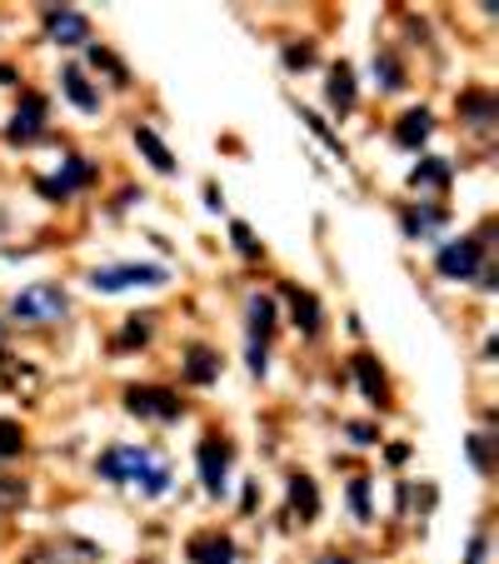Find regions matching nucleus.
Listing matches in <instances>:
<instances>
[{
	"label": "nucleus",
	"mask_w": 499,
	"mask_h": 564,
	"mask_svg": "<svg viewBox=\"0 0 499 564\" xmlns=\"http://www.w3.org/2000/svg\"><path fill=\"white\" fill-rule=\"evenodd\" d=\"M320 564H355V560H340V554H325V560H320Z\"/></svg>",
	"instance_id": "nucleus-36"
},
{
	"label": "nucleus",
	"mask_w": 499,
	"mask_h": 564,
	"mask_svg": "<svg viewBox=\"0 0 499 564\" xmlns=\"http://www.w3.org/2000/svg\"><path fill=\"white\" fill-rule=\"evenodd\" d=\"M325 100H330V110H335V115H350V110H355V70H350L345 60H340V66H330Z\"/></svg>",
	"instance_id": "nucleus-17"
},
{
	"label": "nucleus",
	"mask_w": 499,
	"mask_h": 564,
	"mask_svg": "<svg viewBox=\"0 0 499 564\" xmlns=\"http://www.w3.org/2000/svg\"><path fill=\"white\" fill-rule=\"evenodd\" d=\"M300 120H304V125H310V131H315L320 141H325V145H330V151H335V155H345V145H340L335 135H330V125H325V120L315 115V110H300Z\"/></svg>",
	"instance_id": "nucleus-29"
},
{
	"label": "nucleus",
	"mask_w": 499,
	"mask_h": 564,
	"mask_svg": "<svg viewBox=\"0 0 499 564\" xmlns=\"http://www.w3.org/2000/svg\"><path fill=\"white\" fill-rule=\"evenodd\" d=\"M96 475L110 479V485L135 489V495H145V499H160L165 489H170V465H165L155 450H145V445L106 450V455L96 460Z\"/></svg>",
	"instance_id": "nucleus-1"
},
{
	"label": "nucleus",
	"mask_w": 499,
	"mask_h": 564,
	"mask_svg": "<svg viewBox=\"0 0 499 564\" xmlns=\"http://www.w3.org/2000/svg\"><path fill=\"white\" fill-rule=\"evenodd\" d=\"M410 460V445H390V465H404Z\"/></svg>",
	"instance_id": "nucleus-35"
},
{
	"label": "nucleus",
	"mask_w": 499,
	"mask_h": 564,
	"mask_svg": "<svg viewBox=\"0 0 499 564\" xmlns=\"http://www.w3.org/2000/svg\"><path fill=\"white\" fill-rule=\"evenodd\" d=\"M479 560H485V540H475L469 544V554H465V564H479Z\"/></svg>",
	"instance_id": "nucleus-34"
},
{
	"label": "nucleus",
	"mask_w": 499,
	"mask_h": 564,
	"mask_svg": "<svg viewBox=\"0 0 499 564\" xmlns=\"http://www.w3.org/2000/svg\"><path fill=\"white\" fill-rule=\"evenodd\" d=\"M5 316L25 330H45V325H60L70 316V295L60 285H25V290L11 295Z\"/></svg>",
	"instance_id": "nucleus-2"
},
{
	"label": "nucleus",
	"mask_w": 499,
	"mask_h": 564,
	"mask_svg": "<svg viewBox=\"0 0 499 564\" xmlns=\"http://www.w3.org/2000/svg\"><path fill=\"white\" fill-rule=\"evenodd\" d=\"M206 200H210V210H225V196H220V185H206Z\"/></svg>",
	"instance_id": "nucleus-33"
},
{
	"label": "nucleus",
	"mask_w": 499,
	"mask_h": 564,
	"mask_svg": "<svg viewBox=\"0 0 499 564\" xmlns=\"http://www.w3.org/2000/svg\"><path fill=\"white\" fill-rule=\"evenodd\" d=\"M21 499H25V485H21V479H0V510H15Z\"/></svg>",
	"instance_id": "nucleus-30"
},
{
	"label": "nucleus",
	"mask_w": 499,
	"mask_h": 564,
	"mask_svg": "<svg viewBox=\"0 0 499 564\" xmlns=\"http://www.w3.org/2000/svg\"><path fill=\"white\" fill-rule=\"evenodd\" d=\"M350 505H355L359 520H369V485H365V479H355V485H350Z\"/></svg>",
	"instance_id": "nucleus-32"
},
{
	"label": "nucleus",
	"mask_w": 499,
	"mask_h": 564,
	"mask_svg": "<svg viewBox=\"0 0 499 564\" xmlns=\"http://www.w3.org/2000/svg\"><path fill=\"white\" fill-rule=\"evenodd\" d=\"M125 410H131L135 420L175 424L185 414V405H180V395L165 390V385H131V390H125Z\"/></svg>",
	"instance_id": "nucleus-6"
},
{
	"label": "nucleus",
	"mask_w": 499,
	"mask_h": 564,
	"mask_svg": "<svg viewBox=\"0 0 499 564\" xmlns=\"http://www.w3.org/2000/svg\"><path fill=\"white\" fill-rule=\"evenodd\" d=\"M135 151H141L160 175H175V155L165 151V141L151 131V125H135Z\"/></svg>",
	"instance_id": "nucleus-19"
},
{
	"label": "nucleus",
	"mask_w": 499,
	"mask_h": 564,
	"mask_svg": "<svg viewBox=\"0 0 499 564\" xmlns=\"http://www.w3.org/2000/svg\"><path fill=\"white\" fill-rule=\"evenodd\" d=\"M45 135V96H21V106H15V115H11V131H5V141L11 145H31V141H41Z\"/></svg>",
	"instance_id": "nucleus-8"
},
{
	"label": "nucleus",
	"mask_w": 499,
	"mask_h": 564,
	"mask_svg": "<svg viewBox=\"0 0 499 564\" xmlns=\"http://www.w3.org/2000/svg\"><path fill=\"white\" fill-rule=\"evenodd\" d=\"M290 510L300 515V520H315L320 515V489L310 475H290Z\"/></svg>",
	"instance_id": "nucleus-20"
},
{
	"label": "nucleus",
	"mask_w": 499,
	"mask_h": 564,
	"mask_svg": "<svg viewBox=\"0 0 499 564\" xmlns=\"http://www.w3.org/2000/svg\"><path fill=\"white\" fill-rule=\"evenodd\" d=\"M151 325H155V320L151 316H135V320H125V330H120V335L115 340H110V345H115V350H135V345H145V340H151Z\"/></svg>",
	"instance_id": "nucleus-22"
},
{
	"label": "nucleus",
	"mask_w": 499,
	"mask_h": 564,
	"mask_svg": "<svg viewBox=\"0 0 499 564\" xmlns=\"http://www.w3.org/2000/svg\"><path fill=\"white\" fill-rule=\"evenodd\" d=\"M25 455V430L15 420H0V460Z\"/></svg>",
	"instance_id": "nucleus-24"
},
{
	"label": "nucleus",
	"mask_w": 499,
	"mask_h": 564,
	"mask_svg": "<svg viewBox=\"0 0 499 564\" xmlns=\"http://www.w3.org/2000/svg\"><path fill=\"white\" fill-rule=\"evenodd\" d=\"M60 86H66V100H70L76 110H86V115H100V96H96V86L80 76V66H66V70H60Z\"/></svg>",
	"instance_id": "nucleus-18"
},
{
	"label": "nucleus",
	"mask_w": 499,
	"mask_h": 564,
	"mask_svg": "<svg viewBox=\"0 0 499 564\" xmlns=\"http://www.w3.org/2000/svg\"><path fill=\"white\" fill-rule=\"evenodd\" d=\"M0 345H5V325H0Z\"/></svg>",
	"instance_id": "nucleus-37"
},
{
	"label": "nucleus",
	"mask_w": 499,
	"mask_h": 564,
	"mask_svg": "<svg viewBox=\"0 0 499 564\" xmlns=\"http://www.w3.org/2000/svg\"><path fill=\"white\" fill-rule=\"evenodd\" d=\"M434 270L445 280H475L485 270V240L479 235H465V240H445L434 250Z\"/></svg>",
	"instance_id": "nucleus-4"
},
{
	"label": "nucleus",
	"mask_w": 499,
	"mask_h": 564,
	"mask_svg": "<svg viewBox=\"0 0 499 564\" xmlns=\"http://www.w3.org/2000/svg\"><path fill=\"white\" fill-rule=\"evenodd\" d=\"M410 185L414 190H424V185H430V190H445L450 185V161H420L414 165V175H410Z\"/></svg>",
	"instance_id": "nucleus-21"
},
{
	"label": "nucleus",
	"mask_w": 499,
	"mask_h": 564,
	"mask_svg": "<svg viewBox=\"0 0 499 564\" xmlns=\"http://www.w3.org/2000/svg\"><path fill=\"white\" fill-rule=\"evenodd\" d=\"M465 115L475 120V131H489V125H495V96H485V90H479V96H469L465 100Z\"/></svg>",
	"instance_id": "nucleus-23"
},
{
	"label": "nucleus",
	"mask_w": 499,
	"mask_h": 564,
	"mask_svg": "<svg viewBox=\"0 0 499 564\" xmlns=\"http://www.w3.org/2000/svg\"><path fill=\"white\" fill-rule=\"evenodd\" d=\"M86 185H96V165L80 161V155H70V161L60 165V175H55V180H41V196L66 200V196H76V190H86Z\"/></svg>",
	"instance_id": "nucleus-11"
},
{
	"label": "nucleus",
	"mask_w": 499,
	"mask_h": 564,
	"mask_svg": "<svg viewBox=\"0 0 499 564\" xmlns=\"http://www.w3.org/2000/svg\"><path fill=\"white\" fill-rule=\"evenodd\" d=\"M430 131H434V115L424 106H414V110H404L400 125H395V145H404V151H420V145L430 141Z\"/></svg>",
	"instance_id": "nucleus-14"
},
{
	"label": "nucleus",
	"mask_w": 499,
	"mask_h": 564,
	"mask_svg": "<svg viewBox=\"0 0 499 564\" xmlns=\"http://www.w3.org/2000/svg\"><path fill=\"white\" fill-rule=\"evenodd\" d=\"M350 369H355V380H359V390H365L369 405L390 400V390H385V369H380V360H375V355H355V360H350Z\"/></svg>",
	"instance_id": "nucleus-16"
},
{
	"label": "nucleus",
	"mask_w": 499,
	"mask_h": 564,
	"mask_svg": "<svg viewBox=\"0 0 499 564\" xmlns=\"http://www.w3.org/2000/svg\"><path fill=\"white\" fill-rule=\"evenodd\" d=\"M185 380L190 385H215L220 380V350L185 345Z\"/></svg>",
	"instance_id": "nucleus-13"
},
{
	"label": "nucleus",
	"mask_w": 499,
	"mask_h": 564,
	"mask_svg": "<svg viewBox=\"0 0 499 564\" xmlns=\"http://www.w3.org/2000/svg\"><path fill=\"white\" fill-rule=\"evenodd\" d=\"M445 220H450V210H440V206H404L400 210V225H404V235L410 240H430Z\"/></svg>",
	"instance_id": "nucleus-15"
},
{
	"label": "nucleus",
	"mask_w": 499,
	"mask_h": 564,
	"mask_svg": "<svg viewBox=\"0 0 499 564\" xmlns=\"http://www.w3.org/2000/svg\"><path fill=\"white\" fill-rule=\"evenodd\" d=\"M230 460H235V450H230V440H220V434H206L196 450V465H200V485L210 489V495H225L230 485Z\"/></svg>",
	"instance_id": "nucleus-7"
},
{
	"label": "nucleus",
	"mask_w": 499,
	"mask_h": 564,
	"mask_svg": "<svg viewBox=\"0 0 499 564\" xmlns=\"http://www.w3.org/2000/svg\"><path fill=\"white\" fill-rule=\"evenodd\" d=\"M45 35L55 45H86L90 41V21L70 5H45Z\"/></svg>",
	"instance_id": "nucleus-9"
},
{
	"label": "nucleus",
	"mask_w": 499,
	"mask_h": 564,
	"mask_svg": "<svg viewBox=\"0 0 499 564\" xmlns=\"http://www.w3.org/2000/svg\"><path fill=\"white\" fill-rule=\"evenodd\" d=\"M375 80H380L385 90H400V66H395V55H375Z\"/></svg>",
	"instance_id": "nucleus-26"
},
{
	"label": "nucleus",
	"mask_w": 499,
	"mask_h": 564,
	"mask_svg": "<svg viewBox=\"0 0 499 564\" xmlns=\"http://www.w3.org/2000/svg\"><path fill=\"white\" fill-rule=\"evenodd\" d=\"M185 560L190 564H235V540L220 530H200L196 540L185 544Z\"/></svg>",
	"instance_id": "nucleus-12"
},
{
	"label": "nucleus",
	"mask_w": 499,
	"mask_h": 564,
	"mask_svg": "<svg viewBox=\"0 0 499 564\" xmlns=\"http://www.w3.org/2000/svg\"><path fill=\"white\" fill-rule=\"evenodd\" d=\"M280 290H285V305H290L295 330L315 340V335H320V320H325V310H320L315 290H304V285H280Z\"/></svg>",
	"instance_id": "nucleus-10"
},
{
	"label": "nucleus",
	"mask_w": 499,
	"mask_h": 564,
	"mask_svg": "<svg viewBox=\"0 0 499 564\" xmlns=\"http://www.w3.org/2000/svg\"><path fill=\"white\" fill-rule=\"evenodd\" d=\"M245 335H250V375H265V350H270V335H275V300L270 295H250L245 305Z\"/></svg>",
	"instance_id": "nucleus-5"
},
{
	"label": "nucleus",
	"mask_w": 499,
	"mask_h": 564,
	"mask_svg": "<svg viewBox=\"0 0 499 564\" xmlns=\"http://www.w3.org/2000/svg\"><path fill=\"white\" fill-rule=\"evenodd\" d=\"M165 280H170L165 265H100V270H90V290L96 295H125V290L165 285Z\"/></svg>",
	"instance_id": "nucleus-3"
},
{
	"label": "nucleus",
	"mask_w": 499,
	"mask_h": 564,
	"mask_svg": "<svg viewBox=\"0 0 499 564\" xmlns=\"http://www.w3.org/2000/svg\"><path fill=\"white\" fill-rule=\"evenodd\" d=\"M230 240H235V250L245 255V261H255V255H260V240L250 235V225H240V220L230 225Z\"/></svg>",
	"instance_id": "nucleus-28"
},
{
	"label": "nucleus",
	"mask_w": 499,
	"mask_h": 564,
	"mask_svg": "<svg viewBox=\"0 0 499 564\" xmlns=\"http://www.w3.org/2000/svg\"><path fill=\"white\" fill-rule=\"evenodd\" d=\"M285 66H290V70H310V66H315V45H310V41L285 45Z\"/></svg>",
	"instance_id": "nucleus-27"
},
{
	"label": "nucleus",
	"mask_w": 499,
	"mask_h": 564,
	"mask_svg": "<svg viewBox=\"0 0 499 564\" xmlns=\"http://www.w3.org/2000/svg\"><path fill=\"white\" fill-rule=\"evenodd\" d=\"M469 460H475L479 475H489V434H475V440H469Z\"/></svg>",
	"instance_id": "nucleus-31"
},
{
	"label": "nucleus",
	"mask_w": 499,
	"mask_h": 564,
	"mask_svg": "<svg viewBox=\"0 0 499 564\" xmlns=\"http://www.w3.org/2000/svg\"><path fill=\"white\" fill-rule=\"evenodd\" d=\"M90 66H96L100 76H110L115 86H125V66H120V60L106 51V45H90Z\"/></svg>",
	"instance_id": "nucleus-25"
}]
</instances>
